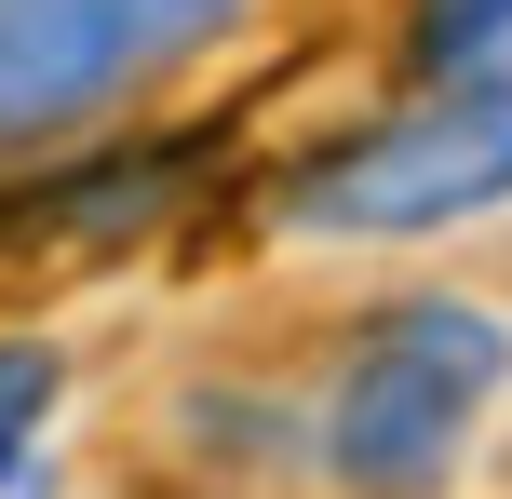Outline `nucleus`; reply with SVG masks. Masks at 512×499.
Listing matches in <instances>:
<instances>
[{
	"mask_svg": "<svg viewBox=\"0 0 512 499\" xmlns=\"http://www.w3.org/2000/svg\"><path fill=\"white\" fill-rule=\"evenodd\" d=\"M243 0H0V162H68L135 95L216 54Z\"/></svg>",
	"mask_w": 512,
	"mask_h": 499,
	"instance_id": "nucleus-2",
	"label": "nucleus"
},
{
	"mask_svg": "<svg viewBox=\"0 0 512 499\" xmlns=\"http://www.w3.org/2000/svg\"><path fill=\"white\" fill-rule=\"evenodd\" d=\"M512 203V81H432L405 122L351 135L337 162L297 176V230L324 243H418V230H472V216Z\"/></svg>",
	"mask_w": 512,
	"mask_h": 499,
	"instance_id": "nucleus-3",
	"label": "nucleus"
},
{
	"mask_svg": "<svg viewBox=\"0 0 512 499\" xmlns=\"http://www.w3.org/2000/svg\"><path fill=\"white\" fill-rule=\"evenodd\" d=\"M499 392H512V324L472 297H405L351 338L324 392V473L351 499H432Z\"/></svg>",
	"mask_w": 512,
	"mask_h": 499,
	"instance_id": "nucleus-1",
	"label": "nucleus"
},
{
	"mask_svg": "<svg viewBox=\"0 0 512 499\" xmlns=\"http://www.w3.org/2000/svg\"><path fill=\"white\" fill-rule=\"evenodd\" d=\"M54 405H68V351H54V338H0V499H14L27 459H41Z\"/></svg>",
	"mask_w": 512,
	"mask_h": 499,
	"instance_id": "nucleus-4",
	"label": "nucleus"
},
{
	"mask_svg": "<svg viewBox=\"0 0 512 499\" xmlns=\"http://www.w3.org/2000/svg\"><path fill=\"white\" fill-rule=\"evenodd\" d=\"M499 41H512V0H418V68L432 81L499 68Z\"/></svg>",
	"mask_w": 512,
	"mask_h": 499,
	"instance_id": "nucleus-5",
	"label": "nucleus"
}]
</instances>
